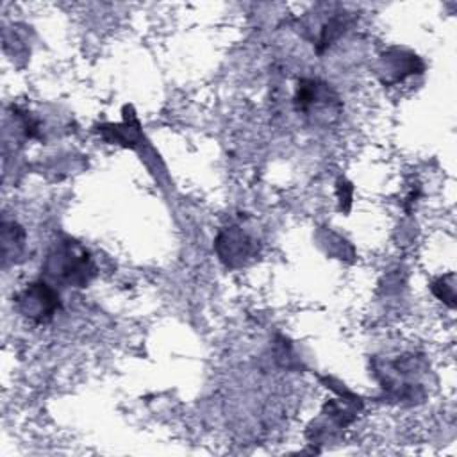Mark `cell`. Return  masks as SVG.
Masks as SVG:
<instances>
[{
	"label": "cell",
	"instance_id": "1",
	"mask_svg": "<svg viewBox=\"0 0 457 457\" xmlns=\"http://www.w3.org/2000/svg\"><path fill=\"white\" fill-rule=\"evenodd\" d=\"M43 271L52 282L70 287H86L96 275L89 250L71 237L57 239L48 250Z\"/></svg>",
	"mask_w": 457,
	"mask_h": 457
},
{
	"label": "cell",
	"instance_id": "2",
	"mask_svg": "<svg viewBox=\"0 0 457 457\" xmlns=\"http://www.w3.org/2000/svg\"><path fill=\"white\" fill-rule=\"evenodd\" d=\"M14 303L18 312L32 323H48L61 307L59 293L48 282L37 280L27 284L16 296Z\"/></svg>",
	"mask_w": 457,
	"mask_h": 457
},
{
	"label": "cell",
	"instance_id": "3",
	"mask_svg": "<svg viewBox=\"0 0 457 457\" xmlns=\"http://www.w3.org/2000/svg\"><path fill=\"white\" fill-rule=\"evenodd\" d=\"M216 252L223 264L228 268L243 266L248 259L257 255V239L246 232L241 225H232L223 228L216 237Z\"/></svg>",
	"mask_w": 457,
	"mask_h": 457
},
{
	"label": "cell",
	"instance_id": "4",
	"mask_svg": "<svg viewBox=\"0 0 457 457\" xmlns=\"http://www.w3.org/2000/svg\"><path fill=\"white\" fill-rule=\"evenodd\" d=\"M295 107L296 111L309 116H323L325 111L339 107V102L336 93L328 87V84L312 79H303L298 82L295 91Z\"/></svg>",
	"mask_w": 457,
	"mask_h": 457
},
{
	"label": "cell",
	"instance_id": "5",
	"mask_svg": "<svg viewBox=\"0 0 457 457\" xmlns=\"http://www.w3.org/2000/svg\"><path fill=\"white\" fill-rule=\"evenodd\" d=\"M384 75L387 77L386 82H398L402 80L403 77L411 75V73H416L418 66L421 68V62L416 55L412 54H405L402 50H393V52H387L384 57Z\"/></svg>",
	"mask_w": 457,
	"mask_h": 457
},
{
	"label": "cell",
	"instance_id": "6",
	"mask_svg": "<svg viewBox=\"0 0 457 457\" xmlns=\"http://www.w3.org/2000/svg\"><path fill=\"white\" fill-rule=\"evenodd\" d=\"M25 246V230L14 221L2 223V252L4 261L7 262L12 257H18Z\"/></svg>",
	"mask_w": 457,
	"mask_h": 457
}]
</instances>
